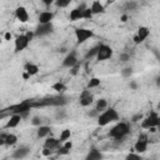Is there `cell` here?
<instances>
[{
	"mask_svg": "<svg viewBox=\"0 0 160 160\" xmlns=\"http://www.w3.org/2000/svg\"><path fill=\"white\" fill-rule=\"evenodd\" d=\"M98 125L99 126H106L108 124L112 122V121H118L119 120V114L114 108H110L108 110H104L101 114L98 115Z\"/></svg>",
	"mask_w": 160,
	"mask_h": 160,
	"instance_id": "1",
	"label": "cell"
},
{
	"mask_svg": "<svg viewBox=\"0 0 160 160\" xmlns=\"http://www.w3.org/2000/svg\"><path fill=\"white\" fill-rule=\"evenodd\" d=\"M130 132V126L126 122H118L111 130L109 131V136L114 138L115 140H122Z\"/></svg>",
	"mask_w": 160,
	"mask_h": 160,
	"instance_id": "2",
	"label": "cell"
},
{
	"mask_svg": "<svg viewBox=\"0 0 160 160\" xmlns=\"http://www.w3.org/2000/svg\"><path fill=\"white\" fill-rule=\"evenodd\" d=\"M159 122H160V119H159L158 112H156V111H152L149 116L141 119L140 126H141L142 129H146V130H148V129L151 128V126H159Z\"/></svg>",
	"mask_w": 160,
	"mask_h": 160,
	"instance_id": "3",
	"label": "cell"
},
{
	"mask_svg": "<svg viewBox=\"0 0 160 160\" xmlns=\"http://www.w3.org/2000/svg\"><path fill=\"white\" fill-rule=\"evenodd\" d=\"M92 36H94V31L92 30H89V29H85V28L75 29V38H76V42L79 45L85 42L86 40H89Z\"/></svg>",
	"mask_w": 160,
	"mask_h": 160,
	"instance_id": "4",
	"label": "cell"
},
{
	"mask_svg": "<svg viewBox=\"0 0 160 160\" xmlns=\"http://www.w3.org/2000/svg\"><path fill=\"white\" fill-rule=\"evenodd\" d=\"M52 31H54V25L51 21V22H46V24H39L36 26V29L34 30V35L36 38H42V36L50 35Z\"/></svg>",
	"mask_w": 160,
	"mask_h": 160,
	"instance_id": "5",
	"label": "cell"
},
{
	"mask_svg": "<svg viewBox=\"0 0 160 160\" xmlns=\"http://www.w3.org/2000/svg\"><path fill=\"white\" fill-rule=\"evenodd\" d=\"M112 55V49L106 45V44H100L99 45V50H98V54H96V60L98 61H104V60H108L110 59Z\"/></svg>",
	"mask_w": 160,
	"mask_h": 160,
	"instance_id": "6",
	"label": "cell"
},
{
	"mask_svg": "<svg viewBox=\"0 0 160 160\" xmlns=\"http://www.w3.org/2000/svg\"><path fill=\"white\" fill-rule=\"evenodd\" d=\"M29 42H30V41L26 39L25 34H20V35H19V36H16V39H15L14 51H15V52H20V51L25 50V49L28 48Z\"/></svg>",
	"mask_w": 160,
	"mask_h": 160,
	"instance_id": "7",
	"label": "cell"
},
{
	"mask_svg": "<svg viewBox=\"0 0 160 160\" xmlns=\"http://www.w3.org/2000/svg\"><path fill=\"white\" fill-rule=\"evenodd\" d=\"M148 136L146 135H140L136 142L134 144V151L138 154H142L148 150Z\"/></svg>",
	"mask_w": 160,
	"mask_h": 160,
	"instance_id": "8",
	"label": "cell"
},
{
	"mask_svg": "<svg viewBox=\"0 0 160 160\" xmlns=\"http://www.w3.org/2000/svg\"><path fill=\"white\" fill-rule=\"evenodd\" d=\"M92 101H94V96H92V94L90 92V90H84V91L80 94V96H79V102H80V105L84 106V108L91 105Z\"/></svg>",
	"mask_w": 160,
	"mask_h": 160,
	"instance_id": "9",
	"label": "cell"
},
{
	"mask_svg": "<svg viewBox=\"0 0 160 160\" xmlns=\"http://www.w3.org/2000/svg\"><path fill=\"white\" fill-rule=\"evenodd\" d=\"M79 62V60H78V58H76V54L74 52V51H71V52H69L65 58H64V60H62V66L64 68H68V69H70V68H72L75 64H78Z\"/></svg>",
	"mask_w": 160,
	"mask_h": 160,
	"instance_id": "10",
	"label": "cell"
},
{
	"mask_svg": "<svg viewBox=\"0 0 160 160\" xmlns=\"http://www.w3.org/2000/svg\"><path fill=\"white\" fill-rule=\"evenodd\" d=\"M85 8H86V6L82 4V5H80V6L75 8V9H72V10L70 11V14H69V19H70L71 21H78V20H80V19H82V11H84Z\"/></svg>",
	"mask_w": 160,
	"mask_h": 160,
	"instance_id": "11",
	"label": "cell"
},
{
	"mask_svg": "<svg viewBox=\"0 0 160 160\" xmlns=\"http://www.w3.org/2000/svg\"><path fill=\"white\" fill-rule=\"evenodd\" d=\"M15 16L20 22H26L29 20V12L24 6H18L15 10Z\"/></svg>",
	"mask_w": 160,
	"mask_h": 160,
	"instance_id": "12",
	"label": "cell"
},
{
	"mask_svg": "<svg viewBox=\"0 0 160 160\" xmlns=\"http://www.w3.org/2000/svg\"><path fill=\"white\" fill-rule=\"evenodd\" d=\"M54 16H55V14H54L52 11H42V12H40V14H39V18H38L39 24L51 22V21H52V19H54Z\"/></svg>",
	"mask_w": 160,
	"mask_h": 160,
	"instance_id": "13",
	"label": "cell"
},
{
	"mask_svg": "<svg viewBox=\"0 0 160 160\" xmlns=\"http://www.w3.org/2000/svg\"><path fill=\"white\" fill-rule=\"evenodd\" d=\"M21 120H22V119H21L20 114H12V115L10 116V119L8 120V122L5 124V128H6V129L16 128V126L20 124V121H21Z\"/></svg>",
	"mask_w": 160,
	"mask_h": 160,
	"instance_id": "14",
	"label": "cell"
},
{
	"mask_svg": "<svg viewBox=\"0 0 160 160\" xmlns=\"http://www.w3.org/2000/svg\"><path fill=\"white\" fill-rule=\"evenodd\" d=\"M29 152H30V149L29 148H26V146H20V148H18L16 150H14V152H12V158L14 159H24V158H26L28 155H29Z\"/></svg>",
	"mask_w": 160,
	"mask_h": 160,
	"instance_id": "15",
	"label": "cell"
},
{
	"mask_svg": "<svg viewBox=\"0 0 160 160\" xmlns=\"http://www.w3.org/2000/svg\"><path fill=\"white\" fill-rule=\"evenodd\" d=\"M50 131H51V128L50 126H48V125H40V126H38V130H36V136L39 138V139H42V138H48L49 136V134H50Z\"/></svg>",
	"mask_w": 160,
	"mask_h": 160,
	"instance_id": "16",
	"label": "cell"
},
{
	"mask_svg": "<svg viewBox=\"0 0 160 160\" xmlns=\"http://www.w3.org/2000/svg\"><path fill=\"white\" fill-rule=\"evenodd\" d=\"M60 146V140L59 139H56V138H46V140H45V142H44V148H49V149H51V150H54V149H58Z\"/></svg>",
	"mask_w": 160,
	"mask_h": 160,
	"instance_id": "17",
	"label": "cell"
},
{
	"mask_svg": "<svg viewBox=\"0 0 160 160\" xmlns=\"http://www.w3.org/2000/svg\"><path fill=\"white\" fill-rule=\"evenodd\" d=\"M90 9H91V11H92V14L94 15H98V14H102L104 11H105V8H104V5L99 1V0H95V1H92V4H91V6H90Z\"/></svg>",
	"mask_w": 160,
	"mask_h": 160,
	"instance_id": "18",
	"label": "cell"
},
{
	"mask_svg": "<svg viewBox=\"0 0 160 160\" xmlns=\"http://www.w3.org/2000/svg\"><path fill=\"white\" fill-rule=\"evenodd\" d=\"M149 35H150V30H149V28H146V26H140V28L138 29L136 36H138V39H139L140 42H142Z\"/></svg>",
	"mask_w": 160,
	"mask_h": 160,
	"instance_id": "19",
	"label": "cell"
},
{
	"mask_svg": "<svg viewBox=\"0 0 160 160\" xmlns=\"http://www.w3.org/2000/svg\"><path fill=\"white\" fill-rule=\"evenodd\" d=\"M24 70L30 75V76H34L39 72V66L34 62H26L25 66H24Z\"/></svg>",
	"mask_w": 160,
	"mask_h": 160,
	"instance_id": "20",
	"label": "cell"
},
{
	"mask_svg": "<svg viewBox=\"0 0 160 160\" xmlns=\"http://www.w3.org/2000/svg\"><path fill=\"white\" fill-rule=\"evenodd\" d=\"M102 158H104V155L100 152V150H96V149L90 150V151L88 152V155L85 156L86 160H100V159H102Z\"/></svg>",
	"mask_w": 160,
	"mask_h": 160,
	"instance_id": "21",
	"label": "cell"
},
{
	"mask_svg": "<svg viewBox=\"0 0 160 160\" xmlns=\"http://www.w3.org/2000/svg\"><path fill=\"white\" fill-rule=\"evenodd\" d=\"M16 142H18V136L15 134H6V136H5V145L12 146Z\"/></svg>",
	"mask_w": 160,
	"mask_h": 160,
	"instance_id": "22",
	"label": "cell"
},
{
	"mask_svg": "<svg viewBox=\"0 0 160 160\" xmlns=\"http://www.w3.org/2000/svg\"><path fill=\"white\" fill-rule=\"evenodd\" d=\"M108 108V101H106V99H99L98 101H96V104H95V109L100 112V111H104L105 109Z\"/></svg>",
	"mask_w": 160,
	"mask_h": 160,
	"instance_id": "23",
	"label": "cell"
},
{
	"mask_svg": "<svg viewBox=\"0 0 160 160\" xmlns=\"http://www.w3.org/2000/svg\"><path fill=\"white\" fill-rule=\"evenodd\" d=\"M99 45H100V44H99ZM99 45H95L94 48H91V49L85 54V59H86V60H90L91 58H95V56H96L98 50H99Z\"/></svg>",
	"mask_w": 160,
	"mask_h": 160,
	"instance_id": "24",
	"label": "cell"
},
{
	"mask_svg": "<svg viewBox=\"0 0 160 160\" xmlns=\"http://www.w3.org/2000/svg\"><path fill=\"white\" fill-rule=\"evenodd\" d=\"M52 90H55V91H58V92H64L65 90H66V85L62 82V81H58V82H55V84H52Z\"/></svg>",
	"mask_w": 160,
	"mask_h": 160,
	"instance_id": "25",
	"label": "cell"
},
{
	"mask_svg": "<svg viewBox=\"0 0 160 160\" xmlns=\"http://www.w3.org/2000/svg\"><path fill=\"white\" fill-rule=\"evenodd\" d=\"M100 84H101V80L99 78H91L89 80V82H88V89L98 88V86H100Z\"/></svg>",
	"mask_w": 160,
	"mask_h": 160,
	"instance_id": "26",
	"label": "cell"
},
{
	"mask_svg": "<svg viewBox=\"0 0 160 160\" xmlns=\"http://www.w3.org/2000/svg\"><path fill=\"white\" fill-rule=\"evenodd\" d=\"M70 136H71V131H70L69 129H64V130L60 132V138H59V140H60V142H64L65 140L70 139Z\"/></svg>",
	"mask_w": 160,
	"mask_h": 160,
	"instance_id": "27",
	"label": "cell"
},
{
	"mask_svg": "<svg viewBox=\"0 0 160 160\" xmlns=\"http://www.w3.org/2000/svg\"><path fill=\"white\" fill-rule=\"evenodd\" d=\"M132 75V68L131 66H126L124 69H121V76L125 79H130Z\"/></svg>",
	"mask_w": 160,
	"mask_h": 160,
	"instance_id": "28",
	"label": "cell"
},
{
	"mask_svg": "<svg viewBox=\"0 0 160 160\" xmlns=\"http://www.w3.org/2000/svg\"><path fill=\"white\" fill-rule=\"evenodd\" d=\"M54 2L56 5V8H66V6L70 5L71 0H55Z\"/></svg>",
	"mask_w": 160,
	"mask_h": 160,
	"instance_id": "29",
	"label": "cell"
},
{
	"mask_svg": "<svg viewBox=\"0 0 160 160\" xmlns=\"http://www.w3.org/2000/svg\"><path fill=\"white\" fill-rule=\"evenodd\" d=\"M94 16V14H92V11H91V9L90 8H85L84 9V11H82V19H91Z\"/></svg>",
	"mask_w": 160,
	"mask_h": 160,
	"instance_id": "30",
	"label": "cell"
},
{
	"mask_svg": "<svg viewBox=\"0 0 160 160\" xmlns=\"http://www.w3.org/2000/svg\"><path fill=\"white\" fill-rule=\"evenodd\" d=\"M136 8H138V2L134 1V0L128 1V2L125 4V9H126V10H135Z\"/></svg>",
	"mask_w": 160,
	"mask_h": 160,
	"instance_id": "31",
	"label": "cell"
},
{
	"mask_svg": "<svg viewBox=\"0 0 160 160\" xmlns=\"http://www.w3.org/2000/svg\"><path fill=\"white\" fill-rule=\"evenodd\" d=\"M55 118H56L58 120L65 119V118H66V111H65V110H56V111H55Z\"/></svg>",
	"mask_w": 160,
	"mask_h": 160,
	"instance_id": "32",
	"label": "cell"
},
{
	"mask_svg": "<svg viewBox=\"0 0 160 160\" xmlns=\"http://www.w3.org/2000/svg\"><path fill=\"white\" fill-rule=\"evenodd\" d=\"M31 124H32L34 126H40V125L42 124V120H41L40 116H32V118H31Z\"/></svg>",
	"mask_w": 160,
	"mask_h": 160,
	"instance_id": "33",
	"label": "cell"
},
{
	"mask_svg": "<svg viewBox=\"0 0 160 160\" xmlns=\"http://www.w3.org/2000/svg\"><path fill=\"white\" fill-rule=\"evenodd\" d=\"M119 60H120L121 62H126V61L130 60V55H129L128 52H121V54L119 55Z\"/></svg>",
	"mask_w": 160,
	"mask_h": 160,
	"instance_id": "34",
	"label": "cell"
},
{
	"mask_svg": "<svg viewBox=\"0 0 160 160\" xmlns=\"http://www.w3.org/2000/svg\"><path fill=\"white\" fill-rule=\"evenodd\" d=\"M79 70H80V64L78 62V64H75L72 68H70V75H78Z\"/></svg>",
	"mask_w": 160,
	"mask_h": 160,
	"instance_id": "35",
	"label": "cell"
},
{
	"mask_svg": "<svg viewBox=\"0 0 160 160\" xmlns=\"http://www.w3.org/2000/svg\"><path fill=\"white\" fill-rule=\"evenodd\" d=\"M141 160V156H140V154H134V152H131V154H128L126 155V160Z\"/></svg>",
	"mask_w": 160,
	"mask_h": 160,
	"instance_id": "36",
	"label": "cell"
},
{
	"mask_svg": "<svg viewBox=\"0 0 160 160\" xmlns=\"http://www.w3.org/2000/svg\"><path fill=\"white\" fill-rule=\"evenodd\" d=\"M56 152H58V155H68L70 152V150H66L64 146H59Z\"/></svg>",
	"mask_w": 160,
	"mask_h": 160,
	"instance_id": "37",
	"label": "cell"
},
{
	"mask_svg": "<svg viewBox=\"0 0 160 160\" xmlns=\"http://www.w3.org/2000/svg\"><path fill=\"white\" fill-rule=\"evenodd\" d=\"M144 116H142V114H140V112H138V114H135L132 118H131V121L132 122H139V121H141V119H142Z\"/></svg>",
	"mask_w": 160,
	"mask_h": 160,
	"instance_id": "38",
	"label": "cell"
},
{
	"mask_svg": "<svg viewBox=\"0 0 160 160\" xmlns=\"http://www.w3.org/2000/svg\"><path fill=\"white\" fill-rule=\"evenodd\" d=\"M62 146H64L66 150H71V148H72V141H71L70 139H68V140H65V141H64Z\"/></svg>",
	"mask_w": 160,
	"mask_h": 160,
	"instance_id": "39",
	"label": "cell"
},
{
	"mask_svg": "<svg viewBox=\"0 0 160 160\" xmlns=\"http://www.w3.org/2000/svg\"><path fill=\"white\" fill-rule=\"evenodd\" d=\"M129 88H130L131 90H138L139 85H138V82H136L135 80H131V81L129 82Z\"/></svg>",
	"mask_w": 160,
	"mask_h": 160,
	"instance_id": "40",
	"label": "cell"
},
{
	"mask_svg": "<svg viewBox=\"0 0 160 160\" xmlns=\"http://www.w3.org/2000/svg\"><path fill=\"white\" fill-rule=\"evenodd\" d=\"M99 114H100V112H99L96 109H94V110H90V111L88 112V116H90V118H98Z\"/></svg>",
	"mask_w": 160,
	"mask_h": 160,
	"instance_id": "41",
	"label": "cell"
},
{
	"mask_svg": "<svg viewBox=\"0 0 160 160\" xmlns=\"http://www.w3.org/2000/svg\"><path fill=\"white\" fill-rule=\"evenodd\" d=\"M41 154H42L44 156H50V155L52 154V150H51V149H49V148H44V149H42V151H41Z\"/></svg>",
	"mask_w": 160,
	"mask_h": 160,
	"instance_id": "42",
	"label": "cell"
},
{
	"mask_svg": "<svg viewBox=\"0 0 160 160\" xmlns=\"http://www.w3.org/2000/svg\"><path fill=\"white\" fill-rule=\"evenodd\" d=\"M25 36H26V39H28L29 41H31L35 35H34V31H26V32H25Z\"/></svg>",
	"mask_w": 160,
	"mask_h": 160,
	"instance_id": "43",
	"label": "cell"
},
{
	"mask_svg": "<svg viewBox=\"0 0 160 160\" xmlns=\"http://www.w3.org/2000/svg\"><path fill=\"white\" fill-rule=\"evenodd\" d=\"M120 21H121V22H126V21H128V15H126V14H122V15L120 16Z\"/></svg>",
	"mask_w": 160,
	"mask_h": 160,
	"instance_id": "44",
	"label": "cell"
},
{
	"mask_svg": "<svg viewBox=\"0 0 160 160\" xmlns=\"http://www.w3.org/2000/svg\"><path fill=\"white\" fill-rule=\"evenodd\" d=\"M11 38H12V35H11V32H5V35H4V39L5 40H11Z\"/></svg>",
	"mask_w": 160,
	"mask_h": 160,
	"instance_id": "45",
	"label": "cell"
},
{
	"mask_svg": "<svg viewBox=\"0 0 160 160\" xmlns=\"http://www.w3.org/2000/svg\"><path fill=\"white\" fill-rule=\"evenodd\" d=\"M41 1H42L46 6H50L51 4H54V1H55V0H41Z\"/></svg>",
	"mask_w": 160,
	"mask_h": 160,
	"instance_id": "46",
	"label": "cell"
},
{
	"mask_svg": "<svg viewBox=\"0 0 160 160\" xmlns=\"http://www.w3.org/2000/svg\"><path fill=\"white\" fill-rule=\"evenodd\" d=\"M29 78H30V75H29L26 71H24V72H22V79H24V80H28Z\"/></svg>",
	"mask_w": 160,
	"mask_h": 160,
	"instance_id": "47",
	"label": "cell"
},
{
	"mask_svg": "<svg viewBox=\"0 0 160 160\" xmlns=\"http://www.w3.org/2000/svg\"><path fill=\"white\" fill-rule=\"evenodd\" d=\"M155 82H156V85H158V86H160V76H159V75L155 78Z\"/></svg>",
	"mask_w": 160,
	"mask_h": 160,
	"instance_id": "48",
	"label": "cell"
},
{
	"mask_svg": "<svg viewBox=\"0 0 160 160\" xmlns=\"http://www.w3.org/2000/svg\"><path fill=\"white\" fill-rule=\"evenodd\" d=\"M2 145H5V139L0 136V146H2Z\"/></svg>",
	"mask_w": 160,
	"mask_h": 160,
	"instance_id": "49",
	"label": "cell"
},
{
	"mask_svg": "<svg viewBox=\"0 0 160 160\" xmlns=\"http://www.w3.org/2000/svg\"><path fill=\"white\" fill-rule=\"evenodd\" d=\"M1 112H2V110H1V109H0V114H1Z\"/></svg>",
	"mask_w": 160,
	"mask_h": 160,
	"instance_id": "50",
	"label": "cell"
},
{
	"mask_svg": "<svg viewBox=\"0 0 160 160\" xmlns=\"http://www.w3.org/2000/svg\"><path fill=\"white\" fill-rule=\"evenodd\" d=\"M1 41H2V40H1V38H0V44H1Z\"/></svg>",
	"mask_w": 160,
	"mask_h": 160,
	"instance_id": "51",
	"label": "cell"
},
{
	"mask_svg": "<svg viewBox=\"0 0 160 160\" xmlns=\"http://www.w3.org/2000/svg\"><path fill=\"white\" fill-rule=\"evenodd\" d=\"M109 1H114V0H109Z\"/></svg>",
	"mask_w": 160,
	"mask_h": 160,
	"instance_id": "52",
	"label": "cell"
}]
</instances>
